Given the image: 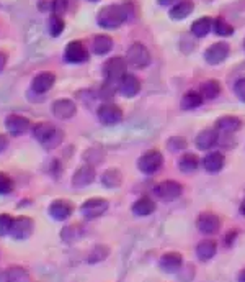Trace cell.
Masks as SVG:
<instances>
[{"label":"cell","mask_w":245,"mask_h":282,"mask_svg":"<svg viewBox=\"0 0 245 282\" xmlns=\"http://www.w3.org/2000/svg\"><path fill=\"white\" fill-rule=\"evenodd\" d=\"M128 20V10L124 5H106L97 15V23L101 28L115 30Z\"/></svg>","instance_id":"obj_1"},{"label":"cell","mask_w":245,"mask_h":282,"mask_svg":"<svg viewBox=\"0 0 245 282\" xmlns=\"http://www.w3.org/2000/svg\"><path fill=\"white\" fill-rule=\"evenodd\" d=\"M33 135H35V138L46 149H54V148H57L59 145L62 143V139H64V133H62V131L59 130V128H56L53 123H48V122L38 123V125L33 128Z\"/></svg>","instance_id":"obj_2"},{"label":"cell","mask_w":245,"mask_h":282,"mask_svg":"<svg viewBox=\"0 0 245 282\" xmlns=\"http://www.w3.org/2000/svg\"><path fill=\"white\" fill-rule=\"evenodd\" d=\"M126 61H128L132 68H147L150 64V54L149 49L142 45V43H132L128 49V54H126Z\"/></svg>","instance_id":"obj_3"},{"label":"cell","mask_w":245,"mask_h":282,"mask_svg":"<svg viewBox=\"0 0 245 282\" xmlns=\"http://www.w3.org/2000/svg\"><path fill=\"white\" fill-rule=\"evenodd\" d=\"M126 68H128V61L123 59L120 56H115L112 59H108L103 66V72L109 82H116V80H121L126 74Z\"/></svg>","instance_id":"obj_4"},{"label":"cell","mask_w":245,"mask_h":282,"mask_svg":"<svg viewBox=\"0 0 245 282\" xmlns=\"http://www.w3.org/2000/svg\"><path fill=\"white\" fill-rule=\"evenodd\" d=\"M162 164H164L162 153L152 149V151H147L139 157L138 168L141 169V172H144V174H154L162 168Z\"/></svg>","instance_id":"obj_5"},{"label":"cell","mask_w":245,"mask_h":282,"mask_svg":"<svg viewBox=\"0 0 245 282\" xmlns=\"http://www.w3.org/2000/svg\"><path fill=\"white\" fill-rule=\"evenodd\" d=\"M106 210H108V202L105 198H100V197L88 198V200L82 204V209H80L83 218H87V220H95L101 217Z\"/></svg>","instance_id":"obj_6"},{"label":"cell","mask_w":245,"mask_h":282,"mask_svg":"<svg viewBox=\"0 0 245 282\" xmlns=\"http://www.w3.org/2000/svg\"><path fill=\"white\" fill-rule=\"evenodd\" d=\"M97 115H98V120L103 123V125H116V123L121 122L123 118V110L118 105L106 102L100 105Z\"/></svg>","instance_id":"obj_7"},{"label":"cell","mask_w":245,"mask_h":282,"mask_svg":"<svg viewBox=\"0 0 245 282\" xmlns=\"http://www.w3.org/2000/svg\"><path fill=\"white\" fill-rule=\"evenodd\" d=\"M154 192L157 194L159 198H162L165 202H172L176 200L182 192H183V187L175 180H165V182H160L159 186H155Z\"/></svg>","instance_id":"obj_8"},{"label":"cell","mask_w":245,"mask_h":282,"mask_svg":"<svg viewBox=\"0 0 245 282\" xmlns=\"http://www.w3.org/2000/svg\"><path fill=\"white\" fill-rule=\"evenodd\" d=\"M64 59L67 63H72V64L85 63V61H88V51L85 49V46H83V43H80V41H71V43L65 46Z\"/></svg>","instance_id":"obj_9"},{"label":"cell","mask_w":245,"mask_h":282,"mask_svg":"<svg viewBox=\"0 0 245 282\" xmlns=\"http://www.w3.org/2000/svg\"><path fill=\"white\" fill-rule=\"evenodd\" d=\"M31 123L28 118L21 117V115H8V117L5 118V128L10 135L13 136H20V135H25L27 131L30 130Z\"/></svg>","instance_id":"obj_10"},{"label":"cell","mask_w":245,"mask_h":282,"mask_svg":"<svg viewBox=\"0 0 245 282\" xmlns=\"http://www.w3.org/2000/svg\"><path fill=\"white\" fill-rule=\"evenodd\" d=\"M33 230H35V221L30 217H18L13 220V227H12V236L16 239H27L31 236Z\"/></svg>","instance_id":"obj_11"},{"label":"cell","mask_w":245,"mask_h":282,"mask_svg":"<svg viewBox=\"0 0 245 282\" xmlns=\"http://www.w3.org/2000/svg\"><path fill=\"white\" fill-rule=\"evenodd\" d=\"M51 110H53V115L56 118L67 120L74 117L75 112H77V107H75V104L71 98H57L53 104V107H51Z\"/></svg>","instance_id":"obj_12"},{"label":"cell","mask_w":245,"mask_h":282,"mask_svg":"<svg viewBox=\"0 0 245 282\" xmlns=\"http://www.w3.org/2000/svg\"><path fill=\"white\" fill-rule=\"evenodd\" d=\"M54 82H56L54 72H49V71L39 72L35 76V79L31 80V90L35 94H46L48 90L54 86Z\"/></svg>","instance_id":"obj_13"},{"label":"cell","mask_w":245,"mask_h":282,"mask_svg":"<svg viewBox=\"0 0 245 282\" xmlns=\"http://www.w3.org/2000/svg\"><path fill=\"white\" fill-rule=\"evenodd\" d=\"M227 54H229V46H227V43H224V41H219V43L211 45L206 49L205 59L209 64H219V63H222L226 59Z\"/></svg>","instance_id":"obj_14"},{"label":"cell","mask_w":245,"mask_h":282,"mask_svg":"<svg viewBox=\"0 0 245 282\" xmlns=\"http://www.w3.org/2000/svg\"><path fill=\"white\" fill-rule=\"evenodd\" d=\"M198 230L205 235H213L217 233L221 228V220H219L214 213H203L198 218Z\"/></svg>","instance_id":"obj_15"},{"label":"cell","mask_w":245,"mask_h":282,"mask_svg":"<svg viewBox=\"0 0 245 282\" xmlns=\"http://www.w3.org/2000/svg\"><path fill=\"white\" fill-rule=\"evenodd\" d=\"M94 179H95L94 166L85 164V166H82V168H79L77 171H75L74 177H72V184H74V187H87V186L92 184V182H94Z\"/></svg>","instance_id":"obj_16"},{"label":"cell","mask_w":245,"mask_h":282,"mask_svg":"<svg viewBox=\"0 0 245 282\" xmlns=\"http://www.w3.org/2000/svg\"><path fill=\"white\" fill-rule=\"evenodd\" d=\"M120 92L124 97H136L141 92V80L132 76V74H126V76L120 80Z\"/></svg>","instance_id":"obj_17"},{"label":"cell","mask_w":245,"mask_h":282,"mask_svg":"<svg viewBox=\"0 0 245 282\" xmlns=\"http://www.w3.org/2000/svg\"><path fill=\"white\" fill-rule=\"evenodd\" d=\"M74 212V207L71 202L67 200H62V198H59V200H54L53 204L49 205V215L56 220H65L69 218Z\"/></svg>","instance_id":"obj_18"},{"label":"cell","mask_w":245,"mask_h":282,"mask_svg":"<svg viewBox=\"0 0 245 282\" xmlns=\"http://www.w3.org/2000/svg\"><path fill=\"white\" fill-rule=\"evenodd\" d=\"M182 254L180 253H167L162 256L160 259V268H162L164 272L167 274H172V272H176L182 266Z\"/></svg>","instance_id":"obj_19"},{"label":"cell","mask_w":245,"mask_h":282,"mask_svg":"<svg viewBox=\"0 0 245 282\" xmlns=\"http://www.w3.org/2000/svg\"><path fill=\"white\" fill-rule=\"evenodd\" d=\"M217 130L214 128H208V130H203L201 133L196 136V146L203 151H206V149H211L216 143H217Z\"/></svg>","instance_id":"obj_20"},{"label":"cell","mask_w":245,"mask_h":282,"mask_svg":"<svg viewBox=\"0 0 245 282\" xmlns=\"http://www.w3.org/2000/svg\"><path fill=\"white\" fill-rule=\"evenodd\" d=\"M193 8H195V4L191 2V0H182V2L175 4L170 10V18L172 20H183L187 18V16L193 12Z\"/></svg>","instance_id":"obj_21"},{"label":"cell","mask_w":245,"mask_h":282,"mask_svg":"<svg viewBox=\"0 0 245 282\" xmlns=\"http://www.w3.org/2000/svg\"><path fill=\"white\" fill-rule=\"evenodd\" d=\"M92 48H94V53L98 56L108 54L113 49V39L108 35H97L94 38V43H92Z\"/></svg>","instance_id":"obj_22"},{"label":"cell","mask_w":245,"mask_h":282,"mask_svg":"<svg viewBox=\"0 0 245 282\" xmlns=\"http://www.w3.org/2000/svg\"><path fill=\"white\" fill-rule=\"evenodd\" d=\"M217 130L224 131V133H235L240 127L242 122L237 117H232V115H226V117H221L216 123Z\"/></svg>","instance_id":"obj_23"},{"label":"cell","mask_w":245,"mask_h":282,"mask_svg":"<svg viewBox=\"0 0 245 282\" xmlns=\"http://www.w3.org/2000/svg\"><path fill=\"white\" fill-rule=\"evenodd\" d=\"M224 154L221 153H211L205 157V161H203V166H205V169L208 172H219L222 168H224Z\"/></svg>","instance_id":"obj_24"},{"label":"cell","mask_w":245,"mask_h":282,"mask_svg":"<svg viewBox=\"0 0 245 282\" xmlns=\"http://www.w3.org/2000/svg\"><path fill=\"white\" fill-rule=\"evenodd\" d=\"M179 168H180V171L185 172V174L195 172V171L199 168V159H198V156L193 154V153L183 154V156L180 157V161H179Z\"/></svg>","instance_id":"obj_25"},{"label":"cell","mask_w":245,"mask_h":282,"mask_svg":"<svg viewBox=\"0 0 245 282\" xmlns=\"http://www.w3.org/2000/svg\"><path fill=\"white\" fill-rule=\"evenodd\" d=\"M154 210H155V204L152 202L149 197H142L132 205V212L139 215V217H147V215L154 213Z\"/></svg>","instance_id":"obj_26"},{"label":"cell","mask_w":245,"mask_h":282,"mask_svg":"<svg viewBox=\"0 0 245 282\" xmlns=\"http://www.w3.org/2000/svg\"><path fill=\"white\" fill-rule=\"evenodd\" d=\"M211 30H213V18H209V16L198 18L191 25V33L195 36H206Z\"/></svg>","instance_id":"obj_27"},{"label":"cell","mask_w":245,"mask_h":282,"mask_svg":"<svg viewBox=\"0 0 245 282\" xmlns=\"http://www.w3.org/2000/svg\"><path fill=\"white\" fill-rule=\"evenodd\" d=\"M123 180V174L118 171V169H108L103 172V176H101V182H103L105 187H109V189H115L121 184Z\"/></svg>","instance_id":"obj_28"},{"label":"cell","mask_w":245,"mask_h":282,"mask_svg":"<svg viewBox=\"0 0 245 282\" xmlns=\"http://www.w3.org/2000/svg\"><path fill=\"white\" fill-rule=\"evenodd\" d=\"M196 254L198 258L203 261H209L213 256L216 254V243L211 241V239H206V241H201L196 248Z\"/></svg>","instance_id":"obj_29"},{"label":"cell","mask_w":245,"mask_h":282,"mask_svg":"<svg viewBox=\"0 0 245 282\" xmlns=\"http://www.w3.org/2000/svg\"><path fill=\"white\" fill-rule=\"evenodd\" d=\"M82 235H83V230L80 225H69V227L62 228L61 231V238L65 243H75L77 239L82 238Z\"/></svg>","instance_id":"obj_30"},{"label":"cell","mask_w":245,"mask_h":282,"mask_svg":"<svg viewBox=\"0 0 245 282\" xmlns=\"http://www.w3.org/2000/svg\"><path fill=\"white\" fill-rule=\"evenodd\" d=\"M5 280L7 282H28V272L20 266L8 268L5 271Z\"/></svg>","instance_id":"obj_31"},{"label":"cell","mask_w":245,"mask_h":282,"mask_svg":"<svg viewBox=\"0 0 245 282\" xmlns=\"http://www.w3.org/2000/svg\"><path fill=\"white\" fill-rule=\"evenodd\" d=\"M201 94L205 98H216L219 94H221V84H219L217 80L211 79V80H206L205 84L201 86Z\"/></svg>","instance_id":"obj_32"},{"label":"cell","mask_w":245,"mask_h":282,"mask_svg":"<svg viewBox=\"0 0 245 282\" xmlns=\"http://www.w3.org/2000/svg\"><path fill=\"white\" fill-rule=\"evenodd\" d=\"M203 104V97L199 92H188L182 98V109L183 110H193Z\"/></svg>","instance_id":"obj_33"},{"label":"cell","mask_w":245,"mask_h":282,"mask_svg":"<svg viewBox=\"0 0 245 282\" xmlns=\"http://www.w3.org/2000/svg\"><path fill=\"white\" fill-rule=\"evenodd\" d=\"M213 30L217 36H231L234 33V28L224 18H221V16L213 20Z\"/></svg>","instance_id":"obj_34"},{"label":"cell","mask_w":245,"mask_h":282,"mask_svg":"<svg viewBox=\"0 0 245 282\" xmlns=\"http://www.w3.org/2000/svg\"><path fill=\"white\" fill-rule=\"evenodd\" d=\"M108 254H109L108 248L105 245H98V246L94 248V251L88 254V263H92V264H94V263H100V261L106 259Z\"/></svg>","instance_id":"obj_35"},{"label":"cell","mask_w":245,"mask_h":282,"mask_svg":"<svg viewBox=\"0 0 245 282\" xmlns=\"http://www.w3.org/2000/svg\"><path fill=\"white\" fill-rule=\"evenodd\" d=\"M62 31H64V20H62V16L53 15V16H51V20H49V33L53 36H59Z\"/></svg>","instance_id":"obj_36"},{"label":"cell","mask_w":245,"mask_h":282,"mask_svg":"<svg viewBox=\"0 0 245 282\" xmlns=\"http://www.w3.org/2000/svg\"><path fill=\"white\" fill-rule=\"evenodd\" d=\"M13 217L8 213H0V236H5L12 231L13 227Z\"/></svg>","instance_id":"obj_37"},{"label":"cell","mask_w":245,"mask_h":282,"mask_svg":"<svg viewBox=\"0 0 245 282\" xmlns=\"http://www.w3.org/2000/svg\"><path fill=\"white\" fill-rule=\"evenodd\" d=\"M67 5H69L67 0H53V2H51V10L54 12V15L61 16L67 12Z\"/></svg>","instance_id":"obj_38"},{"label":"cell","mask_w":245,"mask_h":282,"mask_svg":"<svg viewBox=\"0 0 245 282\" xmlns=\"http://www.w3.org/2000/svg\"><path fill=\"white\" fill-rule=\"evenodd\" d=\"M187 148V141L180 136H175V138H170L168 139V149H172V151H180V149Z\"/></svg>","instance_id":"obj_39"},{"label":"cell","mask_w":245,"mask_h":282,"mask_svg":"<svg viewBox=\"0 0 245 282\" xmlns=\"http://www.w3.org/2000/svg\"><path fill=\"white\" fill-rule=\"evenodd\" d=\"M12 190V179L7 174L0 172V194H8Z\"/></svg>","instance_id":"obj_40"},{"label":"cell","mask_w":245,"mask_h":282,"mask_svg":"<svg viewBox=\"0 0 245 282\" xmlns=\"http://www.w3.org/2000/svg\"><path fill=\"white\" fill-rule=\"evenodd\" d=\"M234 90H235V95H237L242 102H245V77H240L237 82H235Z\"/></svg>","instance_id":"obj_41"},{"label":"cell","mask_w":245,"mask_h":282,"mask_svg":"<svg viewBox=\"0 0 245 282\" xmlns=\"http://www.w3.org/2000/svg\"><path fill=\"white\" fill-rule=\"evenodd\" d=\"M7 146H8V138L5 135H0V153L5 151Z\"/></svg>","instance_id":"obj_42"},{"label":"cell","mask_w":245,"mask_h":282,"mask_svg":"<svg viewBox=\"0 0 245 282\" xmlns=\"http://www.w3.org/2000/svg\"><path fill=\"white\" fill-rule=\"evenodd\" d=\"M5 64H7V54L0 51V72L5 69Z\"/></svg>","instance_id":"obj_43"},{"label":"cell","mask_w":245,"mask_h":282,"mask_svg":"<svg viewBox=\"0 0 245 282\" xmlns=\"http://www.w3.org/2000/svg\"><path fill=\"white\" fill-rule=\"evenodd\" d=\"M157 2H159L160 5L167 7V5H175V4H179V2H182V0H157Z\"/></svg>","instance_id":"obj_44"},{"label":"cell","mask_w":245,"mask_h":282,"mask_svg":"<svg viewBox=\"0 0 245 282\" xmlns=\"http://www.w3.org/2000/svg\"><path fill=\"white\" fill-rule=\"evenodd\" d=\"M239 282H245V269L239 274Z\"/></svg>","instance_id":"obj_45"},{"label":"cell","mask_w":245,"mask_h":282,"mask_svg":"<svg viewBox=\"0 0 245 282\" xmlns=\"http://www.w3.org/2000/svg\"><path fill=\"white\" fill-rule=\"evenodd\" d=\"M240 212H242V213L245 215V200H243V204L240 205Z\"/></svg>","instance_id":"obj_46"},{"label":"cell","mask_w":245,"mask_h":282,"mask_svg":"<svg viewBox=\"0 0 245 282\" xmlns=\"http://www.w3.org/2000/svg\"><path fill=\"white\" fill-rule=\"evenodd\" d=\"M88 2H98V0H88Z\"/></svg>","instance_id":"obj_47"}]
</instances>
